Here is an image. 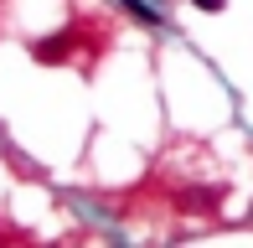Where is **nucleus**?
Here are the masks:
<instances>
[{"instance_id":"obj_1","label":"nucleus","mask_w":253,"mask_h":248,"mask_svg":"<svg viewBox=\"0 0 253 248\" xmlns=\"http://www.w3.org/2000/svg\"><path fill=\"white\" fill-rule=\"evenodd\" d=\"M62 52H67V37H52V41H37V57H42V62H57V57H62Z\"/></svg>"},{"instance_id":"obj_2","label":"nucleus","mask_w":253,"mask_h":248,"mask_svg":"<svg viewBox=\"0 0 253 248\" xmlns=\"http://www.w3.org/2000/svg\"><path fill=\"white\" fill-rule=\"evenodd\" d=\"M124 10H129V16H140L145 26H160V16H155L150 5H140V0H124Z\"/></svg>"},{"instance_id":"obj_3","label":"nucleus","mask_w":253,"mask_h":248,"mask_svg":"<svg viewBox=\"0 0 253 248\" xmlns=\"http://www.w3.org/2000/svg\"><path fill=\"white\" fill-rule=\"evenodd\" d=\"M197 5H202V10H222V0H197Z\"/></svg>"}]
</instances>
